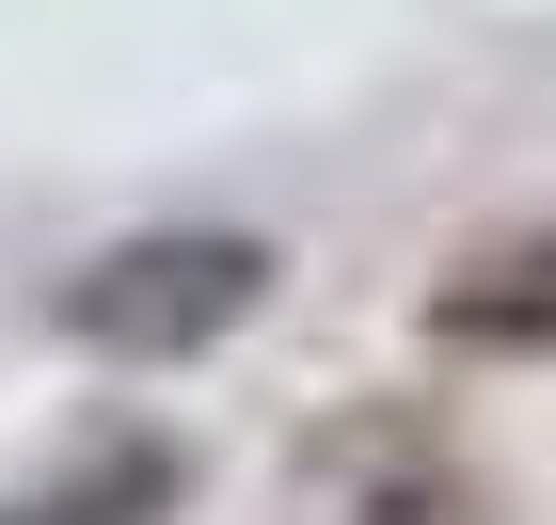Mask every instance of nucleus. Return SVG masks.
Segmentation results:
<instances>
[{"label":"nucleus","instance_id":"f257e3e1","mask_svg":"<svg viewBox=\"0 0 556 525\" xmlns=\"http://www.w3.org/2000/svg\"><path fill=\"white\" fill-rule=\"evenodd\" d=\"M255 303H270V239H239V223H143V239L64 271V335L112 366H191Z\"/></svg>","mask_w":556,"mask_h":525},{"label":"nucleus","instance_id":"7ed1b4c3","mask_svg":"<svg viewBox=\"0 0 556 525\" xmlns=\"http://www.w3.org/2000/svg\"><path fill=\"white\" fill-rule=\"evenodd\" d=\"M429 350H509V366H541L556 350V223L541 239H493L477 271H445L429 287Z\"/></svg>","mask_w":556,"mask_h":525},{"label":"nucleus","instance_id":"f03ea898","mask_svg":"<svg viewBox=\"0 0 556 525\" xmlns=\"http://www.w3.org/2000/svg\"><path fill=\"white\" fill-rule=\"evenodd\" d=\"M287 525H493V493L429 414H350L287 462Z\"/></svg>","mask_w":556,"mask_h":525},{"label":"nucleus","instance_id":"20e7f679","mask_svg":"<svg viewBox=\"0 0 556 525\" xmlns=\"http://www.w3.org/2000/svg\"><path fill=\"white\" fill-rule=\"evenodd\" d=\"M175 493H191V446H96L80 478H48V493H0V525H160Z\"/></svg>","mask_w":556,"mask_h":525}]
</instances>
